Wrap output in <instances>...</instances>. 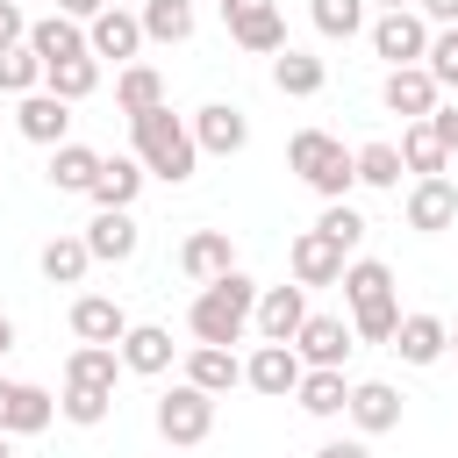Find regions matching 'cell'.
I'll return each instance as SVG.
<instances>
[{"label":"cell","mask_w":458,"mask_h":458,"mask_svg":"<svg viewBox=\"0 0 458 458\" xmlns=\"http://www.w3.org/2000/svg\"><path fill=\"white\" fill-rule=\"evenodd\" d=\"M129 136H136V165H143L150 179H165V186H186V179H193L200 143H193V129H186L165 100L143 107V114H129Z\"/></svg>","instance_id":"6da1fadb"},{"label":"cell","mask_w":458,"mask_h":458,"mask_svg":"<svg viewBox=\"0 0 458 458\" xmlns=\"http://www.w3.org/2000/svg\"><path fill=\"white\" fill-rule=\"evenodd\" d=\"M344 301H351V336L358 344H386L394 336V322H401V301H394V272L379 265V258H358V265H344Z\"/></svg>","instance_id":"7a4b0ae2"},{"label":"cell","mask_w":458,"mask_h":458,"mask_svg":"<svg viewBox=\"0 0 458 458\" xmlns=\"http://www.w3.org/2000/svg\"><path fill=\"white\" fill-rule=\"evenodd\" d=\"M250 308H258V286H250L243 272H222V279H208V286L193 293L186 329H193L200 344H236V336L250 329Z\"/></svg>","instance_id":"3957f363"},{"label":"cell","mask_w":458,"mask_h":458,"mask_svg":"<svg viewBox=\"0 0 458 458\" xmlns=\"http://www.w3.org/2000/svg\"><path fill=\"white\" fill-rule=\"evenodd\" d=\"M286 165L322 193V200H344L351 186H358V172H351V150L329 136V129H301L293 143H286Z\"/></svg>","instance_id":"277c9868"},{"label":"cell","mask_w":458,"mask_h":458,"mask_svg":"<svg viewBox=\"0 0 458 458\" xmlns=\"http://www.w3.org/2000/svg\"><path fill=\"white\" fill-rule=\"evenodd\" d=\"M208 429H215V394H200L193 379L157 394V437L165 444H208Z\"/></svg>","instance_id":"5b68a950"},{"label":"cell","mask_w":458,"mask_h":458,"mask_svg":"<svg viewBox=\"0 0 458 458\" xmlns=\"http://www.w3.org/2000/svg\"><path fill=\"white\" fill-rule=\"evenodd\" d=\"M222 21H229V36H236L243 50H258V57L286 50V21H279V0H222Z\"/></svg>","instance_id":"8992f818"},{"label":"cell","mask_w":458,"mask_h":458,"mask_svg":"<svg viewBox=\"0 0 458 458\" xmlns=\"http://www.w3.org/2000/svg\"><path fill=\"white\" fill-rule=\"evenodd\" d=\"M372 50H379L386 64H422V50H429V21H422L415 7H386V14L372 21Z\"/></svg>","instance_id":"52a82bcc"},{"label":"cell","mask_w":458,"mask_h":458,"mask_svg":"<svg viewBox=\"0 0 458 458\" xmlns=\"http://www.w3.org/2000/svg\"><path fill=\"white\" fill-rule=\"evenodd\" d=\"M250 322H258L265 344H293V329L308 322V286H258Z\"/></svg>","instance_id":"ba28073f"},{"label":"cell","mask_w":458,"mask_h":458,"mask_svg":"<svg viewBox=\"0 0 458 458\" xmlns=\"http://www.w3.org/2000/svg\"><path fill=\"white\" fill-rule=\"evenodd\" d=\"M301 372H308V365H301V351H293V344H258V351H250V365H243V386H258L265 401H286V394L301 386Z\"/></svg>","instance_id":"9c48e42d"},{"label":"cell","mask_w":458,"mask_h":458,"mask_svg":"<svg viewBox=\"0 0 458 458\" xmlns=\"http://www.w3.org/2000/svg\"><path fill=\"white\" fill-rule=\"evenodd\" d=\"M50 415H57V401H50L43 386H29V379H0V429H7V437H43Z\"/></svg>","instance_id":"30bf717a"},{"label":"cell","mask_w":458,"mask_h":458,"mask_svg":"<svg viewBox=\"0 0 458 458\" xmlns=\"http://www.w3.org/2000/svg\"><path fill=\"white\" fill-rule=\"evenodd\" d=\"M437 79L422 72V64H386V86H379V100H386V114H401V122H422L429 107H437Z\"/></svg>","instance_id":"8fae6325"},{"label":"cell","mask_w":458,"mask_h":458,"mask_svg":"<svg viewBox=\"0 0 458 458\" xmlns=\"http://www.w3.org/2000/svg\"><path fill=\"white\" fill-rule=\"evenodd\" d=\"M186 129H193V143H200V150H215V157H236V150L250 143V114H243V107H229V100H208Z\"/></svg>","instance_id":"7c38bea8"},{"label":"cell","mask_w":458,"mask_h":458,"mask_svg":"<svg viewBox=\"0 0 458 458\" xmlns=\"http://www.w3.org/2000/svg\"><path fill=\"white\" fill-rule=\"evenodd\" d=\"M286 265H293V286H336L344 279V250L322 236V229H301L286 243Z\"/></svg>","instance_id":"4fadbf2b"},{"label":"cell","mask_w":458,"mask_h":458,"mask_svg":"<svg viewBox=\"0 0 458 458\" xmlns=\"http://www.w3.org/2000/svg\"><path fill=\"white\" fill-rule=\"evenodd\" d=\"M351 322L344 315H308L301 329H293V351H301V365H336L344 372V358H351Z\"/></svg>","instance_id":"5bb4252c"},{"label":"cell","mask_w":458,"mask_h":458,"mask_svg":"<svg viewBox=\"0 0 458 458\" xmlns=\"http://www.w3.org/2000/svg\"><path fill=\"white\" fill-rule=\"evenodd\" d=\"M386 351H401V365H437L451 351V322L444 315H401L394 336H386Z\"/></svg>","instance_id":"9a60e30c"},{"label":"cell","mask_w":458,"mask_h":458,"mask_svg":"<svg viewBox=\"0 0 458 458\" xmlns=\"http://www.w3.org/2000/svg\"><path fill=\"white\" fill-rule=\"evenodd\" d=\"M86 50H93V57H114V64H129V57L143 50V21H136L129 7H100V14L86 21Z\"/></svg>","instance_id":"2e32d148"},{"label":"cell","mask_w":458,"mask_h":458,"mask_svg":"<svg viewBox=\"0 0 458 458\" xmlns=\"http://www.w3.org/2000/svg\"><path fill=\"white\" fill-rule=\"evenodd\" d=\"M451 222H458V186H451L444 172L415 179V186H408V229L437 236V229H451Z\"/></svg>","instance_id":"e0dca14e"},{"label":"cell","mask_w":458,"mask_h":458,"mask_svg":"<svg viewBox=\"0 0 458 458\" xmlns=\"http://www.w3.org/2000/svg\"><path fill=\"white\" fill-rule=\"evenodd\" d=\"M136 243H143V229L129 222V208H100V215L86 222V250H93V265H129Z\"/></svg>","instance_id":"ac0fdd59"},{"label":"cell","mask_w":458,"mask_h":458,"mask_svg":"<svg viewBox=\"0 0 458 458\" xmlns=\"http://www.w3.org/2000/svg\"><path fill=\"white\" fill-rule=\"evenodd\" d=\"M114 351H122V372H143V379L172 372V329L165 322H129Z\"/></svg>","instance_id":"d6986e66"},{"label":"cell","mask_w":458,"mask_h":458,"mask_svg":"<svg viewBox=\"0 0 458 458\" xmlns=\"http://www.w3.org/2000/svg\"><path fill=\"white\" fill-rule=\"evenodd\" d=\"M179 272L186 279H222V272H236V243H229V229H193L186 243H179Z\"/></svg>","instance_id":"ffe728a7"},{"label":"cell","mask_w":458,"mask_h":458,"mask_svg":"<svg viewBox=\"0 0 458 458\" xmlns=\"http://www.w3.org/2000/svg\"><path fill=\"white\" fill-rule=\"evenodd\" d=\"M344 415H351L365 437H386V429H401V394H394L386 379H358L351 401H344Z\"/></svg>","instance_id":"44dd1931"},{"label":"cell","mask_w":458,"mask_h":458,"mask_svg":"<svg viewBox=\"0 0 458 458\" xmlns=\"http://www.w3.org/2000/svg\"><path fill=\"white\" fill-rule=\"evenodd\" d=\"M14 122H21L29 143H64V136H72V100H57V93L36 86V93H21V114H14Z\"/></svg>","instance_id":"7402d4cb"},{"label":"cell","mask_w":458,"mask_h":458,"mask_svg":"<svg viewBox=\"0 0 458 458\" xmlns=\"http://www.w3.org/2000/svg\"><path fill=\"white\" fill-rule=\"evenodd\" d=\"M122 329H129L122 301H107V293H79L72 301V336L79 344H122Z\"/></svg>","instance_id":"603a6c76"},{"label":"cell","mask_w":458,"mask_h":458,"mask_svg":"<svg viewBox=\"0 0 458 458\" xmlns=\"http://www.w3.org/2000/svg\"><path fill=\"white\" fill-rule=\"evenodd\" d=\"M143 179H150V172H143L136 157H100V172H93L86 193H93V208H129V200L143 193Z\"/></svg>","instance_id":"cb8c5ba5"},{"label":"cell","mask_w":458,"mask_h":458,"mask_svg":"<svg viewBox=\"0 0 458 458\" xmlns=\"http://www.w3.org/2000/svg\"><path fill=\"white\" fill-rule=\"evenodd\" d=\"M186 379H193L200 394H229V386L243 379V365H236L229 344H193V351H186Z\"/></svg>","instance_id":"d4e9b609"},{"label":"cell","mask_w":458,"mask_h":458,"mask_svg":"<svg viewBox=\"0 0 458 458\" xmlns=\"http://www.w3.org/2000/svg\"><path fill=\"white\" fill-rule=\"evenodd\" d=\"M29 50H36L43 64H57V57H86V29H79L72 14H43V21H29Z\"/></svg>","instance_id":"484cf974"},{"label":"cell","mask_w":458,"mask_h":458,"mask_svg":"<svg viewBox=\"0 0 458 458\" xmlns=\"http://www.w3.org/2000/svg\"><path fill=\"white\" fill-rule=\"evenodd\" d=\"M93 172H100V150H93V143H72V136L50 143V186H57V193H86Z\"/></svg>","instance_id":"4316f807"},{"label":"cell","mask_w":458,"mask_h":458,"mask_svg":"<svg viewBox=\"0 0 458 458\" xmlns=\"http://www.w3.org/2000/svg\"><path fill=\"white\" fill-rule=\"evenodd\" d=\"M114 372H122V351H114V344H79V351L64 358V386H100V394H114Z\"/></svg>","instance_id":"83f0119b"},{"label":"cell","mask_w":458,"mask_h":458,"mask_svg":"<svg viewBox=\"0 0 458 458\" xmlns=\"http://www.w3.org/2000/svg\"><path fill=\"white\" fill-rule=\"evenodd\" d=\"M322 57H308V50H272V86L286 93V100H308V93H322Z\"/></svg>","instance_id":"f1b7e54d"},{"label":"cell","mask_w":458,"mask_h":458,"mask_svg":"<svg viewBox=\"0 0 458 458\" xmlns=\"http://www.w3.org/2000/svg\"><path fill=\"white\" fill-rule=\"evenodd\" d=\"M293 401H301L308 415H344L351 386H344V372H336V365H308V372H301V386H293Z\"/></svg>","instance_id":"f546056e"},{"label":"cell","mask_w":458,"mask_h":458,"mask_svg":"<svg viewBox=\"0 0 458 458\" xmlns=\"http://www.w3.org/2000/svg\"><path fill=\"white\" fill-rule=\"evenodd\" d=\"M100 86V57L86 50V57H57V64H43V93H57V100H86Z\"/></svg>","instance_id":"4dcf8cb0"},{"label":"cell","mask_w":458,"mask_h":458,"mask_svg":"<svg viewBox=\"0 0 458 458\" xmlns=\"http://www.w3.org/2000/svg\"><path fill=\"white\" fill-rule=\"evenodd\" d=\"M36 265H43V279H50V286H79V279H86V265H93V250H86V236H50Z\"/></svg>","instance_id":"1f68e13d"},{"label":"cell","mask_w":458,"mask_h":458,"mask_svg":"<svg viewBox=\"0 0 458 458\" xmlns=\"http://www.w3.org/2000/svg\"><path fill=\"white\" fill-rule=\"evenodd\" d=\"M143 43H186L193 36V0H143Z\"/></svg>","instance_id":"d6a6232c"},{"label":"cell","mask_w":458,"mask_h":458,"mask_svg":"<svg viewBox=\"0 0 458 458\" xmlns=\"http://www.w3.org/2000/svg\"><path fill=\"white\" fill-rule=\"evenodd\" d=\"M157 100H165L157 64H122V72H114V107H122V114H143V107H157Z\"/></svg>","instance_id":"836d02e7"},{"label":"cell","mask_w":458,"mask_h":458,"mask_svg":"<svg viewBox=\"0 0 458 458\" xmlns=\"http://www.w3.org/2000/svg\"><path fill=\"white\" fill-rule=\"evenodd\" d=\"M394 150H401V165H408L415 179H429V172H444V165H451V150L437 143V129H429V122H408Z\"/></svg>","instance_id":"e575fe53"},{"label":"cell","mask_w":458,"mask_h":458,"mask_svg":"<svg viewBox=\"0 0 458 458\" xmlns=\"http://www.w3.org/2000/svg\"><path fill=\"white\" fill-rule=\"evenodd\" d=\"M351 172H358V186H379V193H394L401 186V150L394 143H365V150H351Z\"/></svg>","instance_id":"d590c367"},{"label":"cell","mask_w":458,"mask_h":458,"mask_svg":"<svg viewBox=\"0 0 458 458\" xmlns=\"http://www.w3.org/2000/svg\"><path fill=\"white\" fill-rule=\"evenodd\" d=\"M107 408H114V394H100V386H64V394H57V415L79 422V429H100Z\"/></svg>","instance_id":"8d00e7d4"},{"label":"cell","mask_w":458,"mask_h":458,"mask_svg":"<svg viewBox=\"0 0 458 458\" xmlns=\"http://www.w3.org/2000/svg\"><path fill=\"white\" fill-rule=\"evenodd\" d=\"M43 86V57L29 43H7L0 50V93H36Z\"/></svg>","instance_id":"74e56055"},{"label":"cell","mask_w":458,"mask_h":458,"mask_svg":"<svg viewBox=\"0 0 458 458\" xmlns=\"http://www.w3.org/2000/svg\"><path fill=\"white\" fill-rule=\"evenodd\" d=\"M308 21H315L322 36H344V43H351V36L365 29V0H308Z\"/></svg>","instance_id":"f35d334b"},{"label":"cell","mask_w":458,"mask_h":458,"mask_svg":"<svg viewBox=\"0 0 458 458\" xmlns=\"http://www.w3.org/2000/svg\"><path fill=\"white\" fill-rule=\"evenodd\" d=\"M315 229H322V236H329V243H336V250H344V258H351V250H358V243H365V215H358V208H351V200H329V208H322V222H315Z\"/></svg>","instance_id":"ab89813d"},{"label":"cell","mask_w":458,"mask_h":458,"mask_svg":"<svg viewBox=\"0 0 458 458\" xmlns=\"http://www.w3.org/2000/svg\"><path fill=\"white\" fill-rule=\"evenodd\" d=\"M7 43H29V14H21V0H0V50Z\"/></svg>","instance_id":"60d3db41"},{"label":"cell","mask_w":458,"mask_h":458,"mask_svg":"<svg viewBox=\"0 0 458 458\" xmlns=\"http://www.w3.org/2000/svg\"><path fill=\"white\" fill-rule=\"evenodd\" d=\"M422 122H429V129H437V143H444V150L458 157V100H451V107H429Z\"/></svg>","instance_id":"b9f144b4"},{"label":"cell","mask_w":458,"mask_h":458,"mask_svg":"<svg viewBox=\"0 0 458 458\" xmlns=\"http://www.w3.org/2000/svg\"><path fill=\"white\" fill-rule=\"evenodd\" d=\"M415 14H422V21H444V29H451V21H458V0H415Z\"/></svg>","instance_id":"7bdbcfd3"},{"label":"cell","mask_w":458,"mask_h":458,"mask_svg":"<svg viewBox=\"0 0 458 458\" xmlns=\"http://www.w3.org/2000/svg\"><path fill=\"white\" fill-rule=\"evenodd\" d=\"M315 458H372V451H365V444H358V437H336V444H322V451H315Z\"/></svg>","instance_id":"ee69618b"},{"label":"cell","mask_w":458,"mask_h":458,"mask_svg":"<svg viewBox=\"0 0 458 458\" xmlns=\"http://www.w3.org/2000/svg\"><path fill=\"white\" fill-rule=\"evenodd\" d=\"M107 0H57V14H72V21H93Z\"/></svg>","instance_id":"f6af8a7d"},{"label":"cell","mask_w":458,"mask_h":458,"mask_svg":"<svg viewBox=\"0 0 458 458\" xmlns=\"http://www.w3.org/2000/svg\"><path fill=\"white\" fill-rule=\"evenodd\" d=\"M7 351H14V322L0 315V358H7Z\"/></svg>","instance_id":"bcb514c9"},{"label":"cell","mask_w":458,"mask_h":458,"mask_svg":"<svg viewBox=\"0 0 458 458\" xmlns=\"http://www.w3.org/2000/svg\"><path fill=\"white\" fill-rule=\"evenodd\" d=\"M379 7H415V0H379Z\"/></svg>","instance_id":"7dc6e473"},{"label":"cell","mask_w":458,"mask_h":458,"mask_svg":"<svg viewBox=\"0 0 458 458\" xmlns=\"http://www.w3.org/2000/svg\"><path fill=\"white\" fill-rule=\"evenodd\" d=\"M0 458H14V451H7V429H0Z\"/></svg>","instance_id":"c3c4849f"},{"label":"cell","mask_w":458,"mask_h":458,"mask_svg":"<svg viewBox=\"0 0 458 458\" xmlns=\"http://www.w3.org/2000/svg\"><path fill=\"white\" fill-rule=\"evenodd\" d=\"M444 36H451V43H458V21H451V29H444Z\"/></svg>","instance_id":"681fc988"},{"label":"cell","mask_w":458,"mask_h":458,"mask_svg":"<svg viewBox=\"0 0 458 458\" xmlns=\"http://www.w3.org/2000/svg\"><path fill=\"white\" fill-rule=\"evenodd\" d=\"M451 351H458V329H451Z\"/></svg>","instance_id":"f907efd6"}]
</instances>
